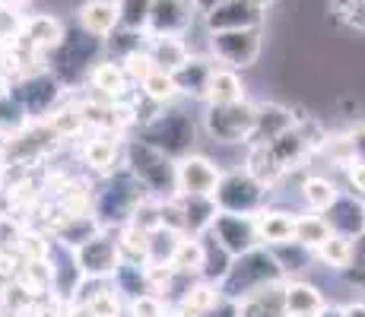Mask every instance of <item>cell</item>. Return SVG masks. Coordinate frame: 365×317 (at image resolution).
Masks as SVG:
<instances>
[{"instance_id": "cell-11", "label": "cell", "mask_w": 365, "mask_h": 317, "mask_svg": "<svg viewBox=\"0 0 365 317\" xmlns=\"http://www.w3.org/2000/svg\"><path fill=\"white\" fill-rule=\"evenodd\" d=\"M255 232L261 241H270V244L296 241V219L286 213H267L255 219Z\"/></svg>"}, {"instance_id": "cell-27", "label": "cell", "mask_w": 365, "mask_h": 317, "mask_svg": "<svg viewBox=\"0 0 365 317\" xmlns=\"http://www.w3.org/2000/svg\"><path fill=\"white\" fill-rule=\"evenodd\" d=\"M133 317H165V308L159 298H153V295H140L137 301H133Z\"/></svg>"}, {"instance_id": "cell-21", "label": "cell", "mask_w": 365, "mask_h": 317, "mask_svg": "<svg viewBox=\"0 0 365 317\" xmlns=\"http://www.w3.org/2000/svg\"><path fill=\"white\" fill-rule=\"evenodd\" d=\"M143 89L153 102H168V98L178 93V83H175V76L165 73V70H153V73L143 80Z\"/></svg>"}, {"instance_id": "cell-19", "label": "cell", "mask_w": 365, "mask_h": 317, "mask_svg": "<svg viewBox=\"0 0 365 317\" xmlns=\"http://www.w3.org/2000/svg\"><path fill=\"white\" fill-rule=\"evenodd\" d=\"M93 86L102 89L105 95H121L124 93V70L115 63H99L93 73Z\"/></svg>"}, {"instance_id": "cell-16", "label": "cell", "mask_w": 365, "mask_h": 317, "mask_svg": "<svg viewBox=\"0 0 365 317\" xmlns=\"http://www.w3.org/2000/svg\"><path fill=\"white\" fill-rule=\"evenodd\" d=\"M318 257L324 260L327 266H336V270H343V266L353 264V241H349V238H343V235H331L318 248Z\"/></svg>"}, {"instance_id": "cell-34", "label": "cell", "mask_w": 365, "mask_h": 317, "mask_svg": "<svg viewBox=\"0 0 365 317\" xmlns=\"http://www.w3.org/2000/svg\"><path fill=\"white\" fill-rule=\"evenodd\" d=\"M343 314H346V317H365V305H349Z\"/></svg>"}, {"instance_id": "cell-17", "label": "cell", "mask_w": 365, "mask_h": 317, "mask_svg": "<svg viewBox=\"0 0 365 317\" xmlns=\"http://www.w3.org/2000/svg\"><path fill=\"white\" fill-rule=\"evenodd\" d=\"M305 200L312 209H318V213H324V209H331L336 203V190L327 178H308L305 181Z\"/></svg>"}, {"instance_id": "cell-13", "label": "cell", "mask_w": 365, "mask_h": 317, "mask_svg": "<svg viewBox=\"0 0 365 317\" xmlns=\"http://www.w3.org/2000/svg\"><path fill=\"white\" fill-rule=\"evenodd\" d=\"M331 235H334L331 225L321 216H302V219H296V241L305 244V248H321Z\"/></svg>"}, {"instance_id": "cell-31", "label": "cell", "mask_w": 365, "mask_h": 317, "mask_svg": "<svg viewBox=\"0 0 365 317\" xmlns=\"http://www.w3.org/2000/svg\"><path fill=\"white\" fill-rule=\"evenodd\" d=\"M220 4H226V0H194V6H197V10H203V13H213Z\"/></svg>"}, {"instance_id": "cell-5", "label": "cell", "mask_w": 365, "mask_h": 317, "mask_svg": "<svg viewBox=\"0 0 365 317\" xmlns=\"http://www.w3.org/2000/svg\"><path fill=\"white\" fill-rule=\"evenodd\" d=\"M76 264L89 276H108V273L118 270V244L108 241L105 235H93L89 241H83L76 248Z\"/></svg>"}, {"instance_id": "cell-30", "label": "cell", "mask_w": 365, "mask_h": 317, "mask_svg": "<svg viewBox=\"0 0 365 317\" xmlns=\"http://www.w3.org/2000/svg\"><path fill=\"white\" fill-rule=\"evenodd\" d=\"M349 185L359 190V194H365V162H353L349 165Z\"/></svg>"}, {"instance_id": "cell-15", "label": "cell", "mask_w": 365, "mask_h": 317, "mask_svg": "<svg viewBox=\"0 0 365 317\" xmlns=\"http://www.w3.org/2000/svg\"><path fill=\"white\" fill-rule=\"evenodd\" d=\"M51 283H54V273H51V266H48L45 260H29V264L23 266V273H19V286L29 289L32 295L48 292Z\"/></svg>"}, {"instance_id": "cell-7", "label": "cell", "mask_w": 365, "mask_h": 317, "mask_svg": "<svg viewBox=\"0 0 365 317\" xmlns=\"http://www.w3.org/2000/svg\"><path fill=\"white\" fill-rule=\"evenodd\" d=\"M187 26V6L185 0H153L150 29L156 35H178Z\"/></svg>"}, {"instance_id": "cell-29", "label": "cell", "mask_w": 365, "mask_h": 317, "mask_svg": "<svg viewBox=\"0 0 365 317\" xmlns=\"http://www.w3.org/2000/svg\"><path fill=\"white\" fill-rule=\"evenodd\" d=\"M349 140H353V146H356V162H365V124L353 127V130H349Z\"/></svg>"}, {"instance_id": "cell-14", "label": "cell", "mask_w": 365, "mask_h": 317, "mask_svg": "<svg viewBox=\"0 0 365 317\" xmlns=\"http://www.w3.org/2000/svg\"><path fill=\"white\" fill-rule=\"evenodd\" d=\"M203 260H207V251H203V244L194 241V238H181L178 251H175V257H172V270L197 273V270H203Z\"/></svg>"}, {"instance_id": "cell-2", "label": "cell", "mask_w": 365, "mask_h": 317, "mask_svg": "<svg viewBox=\"0 0 365 317\" xmlns=\"http://www.w3.org/2000/svg\"><path fill=\"white\" fill-rule=\"evenodd\" d=\"M213 51L229 67H248L261 51V35L257 29H238V32H216L213 35Z\"/></svg>"}, {"instance_id": "cell-10", "label": "cell", "mask_w": 365, "mask_h": 317, "mask_svg": "<svg viewBox=\"0 0 365 317\" xmlns=\"http://www.w3.org/2000/svg\"><path fill=\"white\" fill-rule=\"evenodd\" d=\"M210 98L213 105H235L245 98V86L242 80L232 73V70H213L210 73V83H207V93H203Z\"/></svg>"}, {"instance_id": "cell-4", "label": "cell", "mask_w": 365, "mask_h": 317, "mask_svg": "<svg viewBox=\"0 0 365 317\" xmlns=\"http://www.w3.org/2000/svg\"><path fill=\"white\" fill-rule=\"evenodd\" d=\"M210 16L213 32H238V29H257L261 26V4L257 0H226Z\"/></svg>"}, {"instance_id": "cell-36", "label": "cell", "mask_w": 365, "mask_h": 317, "mask_svg": "<svg viewBox=\"0 0 365 317\" xmlns=\"http://www.w3.org/2000/svg\"><path fill=\"white\" fill-rule=\"evenodd\" d=\"M0 95H4V80H0Z\"/></svg>"}, {"instance_id": "cell-35", "label": "cell", "mask_w": 365, "mask_h": 317, "mask_svg": "<svg viewBox=\"0 0 365 317\" xmlns=\"http://www.w3.org/2000/svg\"><path fill=\"white\" fill-rule=\"evenodd\" d=\"M318 317H346L343 311H336V308H324V311H321Z\"/></svg>"}, {"instance_id": "cell-18", "label": "cell", "mask_w": 365, "mask_h": 317, "mask_svg": "<svg viewBox=\"0 0 365 317\" xmlns=\"http://www.w3.org/2000/svg\"><path fill=\"white\" fill-rule=\"evenodd\" d=\"M115 156H118V146H115V140H89L86 143V162L93 168H99V172H108L111 165H115Z\"/></svg>"}, {"instance_id": "cell-28", "label": "cell", "mask_w": 365, "mask_h": 317, "mask_svg": "<svg viewBox=\"0 0 365 317\" xmlns=\"http://www.w3.org/2000/svg\"><path fill=\"white\" fill-rule=\"evenodd\" d=\"M51 124H54V130L58 133H76L83 127V115H76V111H61Z\"/></svg>"}, {"instance_id": "cell-3", "label": "cell", "mask_w": 365, "mask_h": 317, "mask_svg": "<svg viewBox=\"0 0 365 317\" xmlns=\"http://www.w3.org/2000/svg\"><path fill=\"white\" fill-rule=\"evenodd\" d=\"M175 181H178V190L185 197H210L220 187V172L203 156H187L181 159Z\"/></svg>"}, {"instance_id": "cell-33", "label": "cell", "mask_w": 365, "mask_h": 317, "mask_svg": "<svg viewBox=\"0 0 365 317\" xmlns=\"http://www.w3.org/2000/svg\"><path fill=\"white\" fill-rule=\"evenodd\" d=\"M70 317H96V311L89 305H83V308H73V311H70Z\"/></svg>"}, {"instance_id": "cell-32", "label": "cell", "mask_w": 365, "mask_h": 317, "mask_svg": "<svg viewBox=\"0 0 365 317\" xmlns=\"http://www.w3.org/2000/svg\"><path fill=\"white\" fill-rule=\"evenodd\" d=\"M29 4V0H0V6L4 10H10V13H16V10H23V6Z\"/></svg>"}, {"instance_id": "cell-26", "label": "cell", "mask_w": 365, "mask_h": 317, "mask_svg": "<svg viewBox=\"0 0 365 317\" xmlns=\"http://www.w3.org/2000/svg\"><path fill=\"white\" fill-rule=\"evenodd\" d=\"M89 308L96 311V317H118L121 314V305H118L115 292H99L89 298Z\"/></svg>"}, {"instance_id": "cell-9", "label": "cell", "mask_w": 365, "mask_h": 317, "mask_svg": "<svg viewBox=\"0 0 365 317\" xmlns=\"http://www.w3.org/2000/svg\"><path fill=\"white\" fill-rule=\"evenodd\" d=\"M283 301H286V317H318L324 311V298L318 289L305 286V283H292L283 289Z\"/></svg>"}, {"instance_id": "cell-8", "label": "cell", "mask_w": 365, "mask_h": 317, "mask_svg": "<svg viewBox=\"0 0 365 317\" xmlns=\"http://www.w3.org/2000/svg\"><path fill=\"white\" fill-rule=\"evenodd\" d=\"M118 23H121V13L111 0H89L80 6V26L93 35H108Z\"/></svg>"}, {"instance_id": "cell-23", "label": "cell", "mask_w": 365, "mask_h": 317, "mask_svg": "<svg viewBox=\"0 0 365 317\" xmlns=\"http://www.w3.org/2000/svg\"><path fill=\"white\" fill-rule=\"evenodd\" d=\"M321 152H324L331 162H336V165H353V162H356V146H353V140H349V133H346V137L324 140Z\"/></svg>"}, {"instance_id": "cell-12", "label": "cell", "mask_w": 365, "mask_h": 317, "mask_svg": "<svg viewBox=\"0 0 365 317\" xmlns=\"http://www.w3.org/2000/svg\"><path fill=\"white\" fill-rule=\"evenodd\" d=\"M23 38H29L32 48H51L64 38V26L54 16H35L23 26Z\"/></svg>"}, {"instance_id": "cell-37", "label": "cell", "mask_w": 365, "mask_h": 317, "mask_svg": "<svg viewBox=\"0 0 365 317\" xmlns=\"http://www.w3.org/2000/svg\"><path fill=\"white\" fill-rule=\"evenodd\" d=\"M165 317H185V314H165Z\"/></svg>"}, {"instance_id": "cell-20", "label": "cell", "mask_w": 365, "mask_h": 317, "mask_svg": "<svg viewBox=\"0 0 365 317\" xmlns=\"http://www.w3.org/2000/svg\"><path fill=\"white\" fill-rule=\"evenodd\" d=\"M118 13H121V23L128 29H140L150 23L153 0H118Z\"/></svg>"}, {"instance_id": "cell-25", "label": "cell", "mask_w": 365, "mask_h": 317, "mask_svg": "<svg viewBox=\"0 0 365 317\" xmlns=\"http://www.w3.org/2000/svg\"><path fill=\"white\" fill-rule=\"evenodd\" d=\"M19 251H23L26 260H45L48 254V241L45 235H35V232H26L23 241H19Z\"/></svg>"}, {"instance_id": "cell-1", "label": "cell", "mask_w": 365, "mask_h": 317, "mask_svg": "<svg viewBox=\"0 0 365 317\" xmlns=\"http://www.w3.org/2000/svg\"><path fill=\"white\" fill-rule=\"evenodd\" d=\"M210 130L216 133L220 140H251L257 124V111L251 105H213L210 111Z\"/></svg>"}, {"instance_id": "cell-22", "label": "cell", "mask_w": 365, "mask_h": 317, "mask_svg": "<svg viewBox=\"0 0 365 317\" xmlns=\"http://www.w3.org/2000/svg\"><path fill=\"white\" fill-rule=\"evenodd\" d=\"M216 305V292L210 286H197L191 289V292L185 295V301H181V314L185 317H197L203 311H210V308Z\"/></svg>"}, {"instance_id": "cell-24", "label": "cell", "mask_w": 365, "mask_h": 317, "mask_svg": "<svg viewBox=\"0 0 365 317\" xmlns=\"http://www.w3.org/2000/svg\"><path fill=\"white\" fill-rule=\"evenodd\" d=\"M156 70V63H153L150 54H143V51H130L128 54V63H124V73H130L133 80H146V76Z\"/></svg>"}, {"instance_id": "cell-6", "label": "cell", "mask_w": 365, "mask_h": 317, "mask_svg": "<svg viewBox=\"0 0 365 317\" xmlns=\"http://www.w3.org/2000/svg\"><path fill=\"white\" fill-rule=\"evenodd\" d=\"M150 58L156 63V70L178 73V70L191 61V54H187L185 41H181L178 35H156V38H153V48H150Z\"/></svg>"}]
</instances>
